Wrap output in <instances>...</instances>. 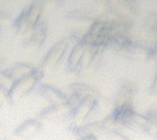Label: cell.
<instances>
[{
    "label": "cell",
    "instance_id": "cell-11",
    "mask_svg": "<svg viewBox=\"0 0 157 140\" xmlns=\"http://www.w3.org/2000/svg\"><path fill=\"white\" fill-rule=\"evenodd\" d=\"M9 103V89L0 84V109Z\"/></svg>",
    "mask_w": 157,
    "mask_h": 140
},
{
    "label": "cell",
    "instance_id": "cell-2",
    "mask_svg": "<svg viewBox=\"0 0 157 140\" xmlns=\"http://www.w3.org/2000/svg\"><path fill=\"white\" fill-rule=\"evenodd\" d=\"M43 75V71L36 68L29 75L15 81L9 88V103L16 104L35 91Z\"/></svg>",
    "mask_w": 157,
    "mask_h": 140
},
{
    "label": "cell",
    "instance_id": "cell-6",
    "mask_svg": "<svg viewBox=\"0 0 157 140\" xmlns=\"http://www.w3.org/2000/svg\"><path fill=\"white\" fill-rule=\"evenodd\" d=\"M35 91L49 105L63 104L68 100V96L63 91L53 85L40 83Z\"/></svg>",
    "mask_w": 157,
    "mask_h": 140
},
{
    "label": "cell",
    "instance_id": "cell-17",
    "mask_svg": "<svg viewBox=\"0 0 157 140\" xmlns=\"http://www.w3.org/2000/svg\"><path fill=\"white\" fill-rule=\"evenodd\" d=\"M6 2H7V0H0V7H2Z\"/></svg>",
    "mask_w": 157,
    "mask_h": 140
},
{
    "label": "cell",
    "instance_id": "cell-9",
    "mask_svg": "<svg viewBox=\"0 0 157 140\" xmlns=\"http://www.w3.org/2000/svg\"><path fill=\"white\" fill-rule=\"evenodd\" d=\"M106 122V121H105ZM108 123H103V122H92L81 126H77L74 128V134L78 137H86L89 135H95L96 132H102L105 131L108 128Z\"/></svg>",
    "mask_w": 157,
    "mask_h": 140
},
{
    "label": "cell",
    "instance_id": "cell-12",
    "mask_svg": "<svg viewBox=\"0 0 157 140\" xmlns=\"http://www.w3.org/2000/svg\"><path fill=\"white\" fill-rule=\"evenodd\" d=\"M107 136L109 140H131L128 138L125 135L122 133H120L116 130H110L107 132Z\"/></svg>",
    "mask_w": 157,
    "mask_h": 140
},
{
    "label": "cell",
    "instance_id": "cell-15",
    "mask_svg": "<svg viewBox=\"0 0 157 140\" xmlns=\"http://www.w3.org/2000/svg\"><path fill=\"white\" fill-rule=\"evenodd\" d=\"M76 140H98L96 135H89V136H86V137H82V138H78V139Z\"/></svg>",
    "mask_w": 157,
    "mask_h": 140
},
{
    "label": "cell",
    "instance_id": "cell-7",
    "mask_svg": "<svg viewBox=\"0 0 157 140\" xmlns=\"http://www.w3.org/2000/svg\"><path fill=\"white\" fill-rule=\"evenodd\" d=\"M66 50H67V44L63 40H61L57 42L55 45H53L42 61L41 70L44 72L58 66V64L62 61Z\"/></svg>",
    "mask_w": 157,
    "mask_h": 140
},
{
    "label": "cell",
    "instance_id": "cell-4",
    "mask_svg": "<svg viewBox=\"0 0 157 140\" xmlns=\"http://www.w3.org/2000/svg\"><path fill=\"white\" fill-rule=\"evenodd\" d=\"M48 33V25L46 22L40 21L32 31L23 38L22 47L28 50L36 51L40 50L45 42Z\"/></svg>",
    "mask_w": 157,
    "mask_h": 140
},
{
    "label": "cell",
    "instance_id": "cell-8",
    "mask_svg": "<svg viewBox=\"0 0 157 140\" xmlns=\"http://www.w3.org/2000/svg\"><path fill=\"white\" fill-rule=\"evenodd\" d=\"M41 127V122L39 119H28L16 127L14 130V136L19 138H33L40 132Z\"/></svg>",
    "mask_w": 157,
    "mask_h": 140
},
{
    "label": "cell",
    "instance_id": "cell-16",
    "mask_svg": "<svg viewBox=\"0 0 157 140\" xmlns=\"http://www.w3.org/2000/svg\"><path fill=\"white\" fill-rule=\"evenodd\" d=\"M4 65H5V59L2 56H0V72L3 71V70H5Z\"/></svg>",
    "mask_w": 157,
    "mask_h": 140
},
{
    "label": "cell",
    "instance_id": "cell-14",
    "mask_svg": "<svg viewBox=\"0 0 157 140\" xmlns=\"http://www.w3.org/2000/svg\"><path fill=\"white\" fill-rule=\"evenodd\" d=\"M150 91H151L152 94L157 96V76L155 80V82H154V83H153V85H152V87H151V89H150Z\"/></svg>",
    "mask_w": 157,
    "mask_h": 140
},
{
    "label": "cell",
    "instance_id": "cell-3",
    "mask_svg": "<svg viewBox=\"0 0 157 140\" xmlns=\"http://www.w3.org/2000/svg\"><path fill=\"white\" fill-rule=\"evenodd\" d=\"M72 109L73 106L68 100L63 104L49 105L39 113L38 118L40 122H59L66 117H70Z\"/></svg>",
    "mask_w": 157,
    "mask_h": 140
},
{
    "label": "cell",
    "instance_id": "cell-1",
    "mask_svg": "<svg viewBox=\"0 0 157 140\" xmlns=\"http://www.w3.org/2000/svg\"><path fill=\"white\" fill-rule=\"evenodd\" d=\"M43 8L38 0H35L26 7L13 22V28L17 36L24 38L40 22Z\"/></svg>",
    "mask_w": 157,
    "mask_h": 140
},
{
    "label": "cell",
    "instance_id": "cell-10",
    "mask_svg": "<svg viewBox=\"0 0 157 140\" xmlns=\"http://www.w3.org/2000/svg\"><path fill=\"white\" fill-rule=\"evenodd\" d=\"M36 68L34 66L29 63H16L9 68H6V72L9 79L12 81V83H14L15 81L29 75Z\"/></svg>",
    "mask_w": 157,
    "mask_h": 140
},
{
    "label": "cell",
    "instance_id": "cell-5",
    "mask_svg": "<svg viewBox=\"0 0 157 140\" xmlns=\"http://www.w3.org/2000/svg\"><path fill=\"white\" fill-rule=\"evenodd\" d=\"M98 105L96 96L89 95L83 98L71 111L70 118L75 122H82L87 119L95 111Z\"/></svg>",
    "mask_w": 157,
    "mask_h": 140
},
{
    "label": "cell",
    "instance_id": "cell-13",
    "mask_svg": "<svg viewBox=\"0 0 157 140\" xmlns=\"http://www.w3.org/2000/svg\"><path fill=\"white\" fill-rule=\"evenodd\" d=\"M10 20V16L7 12L0 10V23L1 22H7Z\"/></svg>",
    "mask_w": 157,
    "mask_h": 140
}]
</instances>
